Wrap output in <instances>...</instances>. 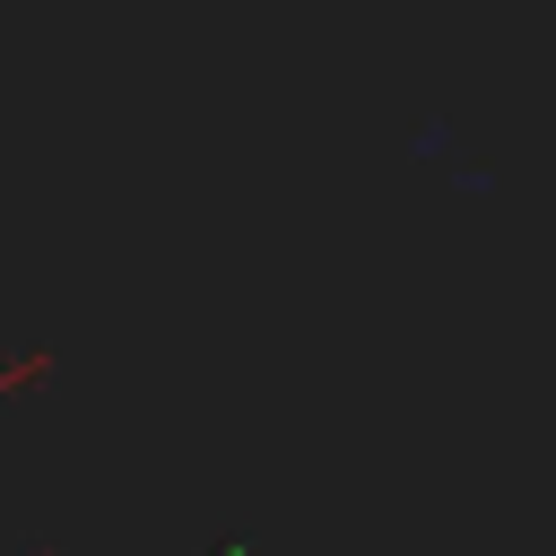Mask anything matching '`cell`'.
I'll use <instances>...</instances> for the list:
<instances>
[{
  "mask_svg": "<svg viewBox=\"0 0 556 556\" xmlns=\"http://www.w3.org/2000/svg\"><path fill=\"white\" fill-rule=\"evenodd\" d=\"M35 374H52V356L35 348V356H17V365H0V391H17V382H35Z\"/></svg>",
  "mask_w": 556,
  "mask_h": 556,
  "instance_id": "cell-1",
  "label": "cell"
}]
</instances>
